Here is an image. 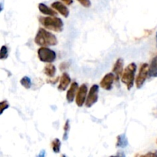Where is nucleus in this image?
Masks as SVG:
<instances>
[{
	"label": "nucleus",
	"instance_id": "1",
	"mask_svg": "<svg viewBox=\"0 0 157 157\" xmlns=\"http://www.w3.org/2000/svg\"><path fill=\"white\" fill-rule=\"evenodd\" d=\"M35 42L41 47L46 46H55L58 44L56 36L44 29L40 28L35 38Z\"/></svg>",
	"mask_w": 157,
	"mask_h": 157
},
{
	"label": "nucleus",
	"instance_id": "2",
	"mask_svg": "<svg viewBox=\"0 0 157 157\" xmlns=\"http://www.w3.org/2000/svg\"><path fill=\"white\" fill-rule=\"evenodd\" d=\"M39 21L45 29L56 32H62L63 27H64L63 21L58 17L41 16L39 17Z\"/></svg>",
	"mask_w": 157,
	"mask_h": 157
},
{
	"label": "nucleus",
	"instance_id": "3",
	"mask_svg": "<svg viewBox=\"0 0 157 157\" xmlns=\"http://www.w3.org/2000/svg\"><path fill=\"white\" fill-rule=\"evenodd\" d=\"M136 71V64L134 62H132L126 67L121 76V81L126 84L127 90H130L134 85Z\"/></svg>",
	"mask_w": 157,
	"mask_h": 157
},
{
	"label": "nucleus",
	"instance_id": "4",
	"mask_svg": "<svg viewBox=\"0 0 157 157\" xmlns=\"http://www.w3.org/2000/svg\"><path fill=\"white\" fill-rule=\"evenodd\" d=\"M38 57L42 62L51 64L55 61L57 55L55 51L47 47H41L38 50Z\"/></svg>",
	"mask_w": 157,
	"mask_h": 157
},
{
	"label": "nucleus",
	"instance_id": "5",
	"mask_svg": "<svg viewBox=\"0 0 157 157\" xmlns=\"http://www.w3.org/2000/svg\"><path fill=\"white\" fill-rule=\"evenodd\" d=\"M149 68H150V66H149L147 63H144L140 66L139 74H138L137 77H136V82H135L136 83V87L138 89L141 88L143 87L146 80L147 79V77L149 75Z\"/></svg>",
	"mask_w": 157,
	"mask_h": 157
},
{
	"label": "nucleus",
	"instance_id": "6",
	"mask_svg": "<svg viewBox=\"0 0 157 157\" xmlns=\"http://www.w3.org/2000/svg\"><path fill=\"white\" fill-rule=\"evenodd\" d=\"M98 91H99V86L98 84H94L89 90L88 95L85 102V106L87 107H91L98 101Z\"/></svg>",
	"mask_w": 157,
	"mask_h": 157
},
{
	"label": "nucleus",
	"instance_id": "7",
	"mask_svg": "<svg viewBox=\"0 0 157 157\" xmlns=\"http://www.w3.org/2000/svg\"><path fill=\"white\" fill-rule=\"evenodd\" d=\"M87 86L85 84H83L79 87L76 96V104L78 107H81L84 104H85L86 102V98H87Z\"/></svg>",
	"mask_w": 157,
	"mask_h": 157
},
{
	"label": "nucleus",
	"instance_id": "8",
	"mask_svg": "<svg viewBox=\"0 0 157 157\" xmlns=\"http://www.w3.org/2000/svg\"><path fill=\"white\" fill-rule=\"evenodd\" d=\"M115 78H116V77H115L113 73L107 74L102 78L101 83H100V85L104 90H110L112 89V87H113V84Z\"/></svg>",
	"mask_w": 157,
	"mask_h": 157
},
{
	"label": "nucleus",
	"instance_id": "9",
	"mask_svg": "<svg viewBox=\"0 0 157 157\" xmlns=\"http://www.w3.org/2000/svg\"><path fill=\"white\" fill-rule=\"evenodd\" d=\"M51 6H52V9L59 12V13L61 14L62 16H64V18H67V17L69 16V13H70L69 9H67V7L65 5H64L62 2H54L52 3Z\"/></svg>",
	"mask_w": 157,
	"mask_h": 157
},
{
	"label": "nucleus",
	"instance_id": "10",
	"mask_svg": "<svg viewBox=\"0 0 157 157\" xmlns=\"http://www.w3.org/2000/svg\"><path fill=\"white\" fill-rule=\"evenodd\" d=\"M79 89L78 87V84L77 82H73L71 85L70 88L67 91V94H66V99H67V102L72 103L74 101V99L75 98V95L78 93V90Z\"/></svg>",
	"mask_w": 157,
	"mask_h": 157
},
{
	"label": "nucleus",
	"instance_id": "11",
	"mask_svg": "<svg viewBox=\"0 0 157 157\" xmlns=\"http://www.w3.org/2000/svg\"><path fill=\"white\" fill-rule=\"evenodd\" d=\"M123 69H124V60L122 58H118L113 67V73L115 74L117 81L119 80L120 77L122 76L123 73H124Z\"/></svg>",
	"mask_w": 157,
	"mask_h": 157
},
{
	"label": "nucleus",
	"instance_id": "12",
	"mask_svg": "<svg viewBox=\"0 0 157 157\" xmlns=\"http://www.w3.org/2000/svg\"><path fill=\"white\" fill-rule=\"evenodd\" d=\"M71 84V78L69 76V75L67 73H63L61 75V78H60V84L58 85V89L60 91H64L67 88V87L69 86V84Z\"/></svg>",
	"mask_w": 157,
	"mask_h": 157
},
{
	"label": "nucleus",
	"instance_id": "13",
	"mask_svg": "<svg viewBox=\"0 0 157 157\" xmlns=\"http://www.w3.org/2000/svg\"><path fill=\"white\" fill-rule=\"evenodd\" d=\"M38 9H39L41 13L48 15V16H55L57 15V12H55V9L49 8L44 3H39L38 4Z\"/></svg>",
	"mask_w": 157,
	"mask_h": 157
},
{
	"label": "nucleus",
	"instance_id": "14",
	"mask_svg": "<svg viewBox=\"0 0 157 157\" xmlns=\"http://www.w3.org/2000/svg\"><path fill=\"white\" fill-rule=\"evenodd\" d=\"M149 75L153 78L157 77V56L154 57L152 60L149 68Z\"/></svg>",
	"mask_w": 157,
	"mask_h": 157
},
{
	"label": "nucleus",
	"instance_id": "15",
	"mask_svg": "<svg viewBox=\"0 0 157 157\" xmlns=\"http://www.w3.org/2000/svg\"><path fill=\"white\" fill-rule=\"evenodd\" d=\"M117 147L120 148H125L128 145V140L125 134H121L117 136Z\"/></svg>",
	"mask_w": 157,
	"mask_h": 157
},
{
	"label": "nucleus",
	"instance_id": "16",
	"mask_svg": "<svg viewBox=\"0 0 157 157\" xmlns=\"http://www.w3.org/2000/svg\"><path fill=\"white\" fill-rule=\"evenodd\" d=\"M44 73L49 78H53L56 73V67L52 64H48L44 68Z\"/></svg>",
	"mask_w": 157,
	"mask_h": 157
},
{
	"label": "nucleus",
	"instance_id": "17",
	"mask_svg": "<svg viewBox=\"0 0 157 157\" xmlns=\"http://www.w3.org/2000/svg\"><path fill=\"white\" fill-rule=\"evenodd\" d=\"M61 143L60 141V140L58 138L54 140L52 143V150L55 153H59L60 150H61Z\"/></svg>",
	"mask_w": 157,
	"mask_h": 157
},
{
	"label": "nucleus",
	"instance_id": "18",
	"mask_svg": "<svg viewBox=\"0 0 157 157\" xmlns=\"http://www.w3.org/2000/svg\"><path fill=\"white\" fill-rule=\"evenodd\" d=\"M20 84L22 85V87H24L25 88L29 89L32 86V81H31L30 78H29L28 76L23 77L22 78L20 81Z\"/></svg>",
	"mask_w": 157,
	"mask_h": 157
},
{
	"label": "nucleus",
	"instance_id": "19",
	"mask_svg": "<svg viewBox=\"0 0 157 157\" xmlns=\"http://www.w3.org/2000/svg\"><path fill=\"white\" fill-rule=\"evenodd\" d=\"M8 55H9V51H8L7 46L2 45L0 50V59L5 60L8 58Z\"/></svg>",
	"mask_w": 157,
	"mask_h": 157
},
{
	"label": "nucleus",
	"instance_id": "20",
	"mask_svg": "<svg viewBox=\"0 0 157 157\" xmlns=\"http://www.w3.org/2000/svg\"><path fill=\"white\" fill-rule=\"evenodd\" d=\"M9 102L7 101H2L0 103V107H1V111H0V114H2L4 110H6V109L9 108Z\"/></svg>",
	"mask_w": 157,
	"mask_h": 157
},
{
	"label": "nucleus",
	"instance_id": "21",
	"mask_svg": "<svg viewBox=\"0 0 157 157\" xmlns=\"http://www.w3.org/2000/svg\"><path fill=\"white\" fill-rule=\"evenodd\" d=\"M69 127H70V124H69V121L67 120L65 123V125L64 127V136H63V139L64 140H66L67 139V133H68V130H69Z\"/></svg>",
	"mask_w": 157,
	"mask_h": 157
},
{
	"label": "nucleus",
	"instance_id": "22",
	"mask_svg": "<svg viewBox=\"0 0 157 157\" xmlns=\"http://www.w3.org/2000/svg\"><path fill=\"white\" fill-rule=\"evenodd\" d=\"M81 6H83L85 8H90L91 6L90 0H77Z\"/></svg>",
	"mask_w": 157,
	"mask_h": 157
},
{
	"label": "nucleus",
	"instance_id": "23",
	"mask_svg": "<svg viewBox=\"0 0 157 157\" xmlns=\"http://www.w3.org/2000/svg\"><path fill=\"white\" fill-rule=\"evenodd\" d=\"M140 157H157V154L156 153L150 152V153H147L146 154L142 155V156H140Z\"/></svg>",
	"mask_w": 157,
	"mask_h": 157
},
{
	"label": "nucleus",
	"instance_id": "24",
	"mask_svg": "<svg viewBox=\"0 0 157 157\" xmlns=\"http://www.w3.org/2000/svg\"><path fill=\"white\" fill-rule=\"evenodd\" d=\"M110 157H126V156L125 154H124V152H118L117 155H115V156H111Z\"/></svg>",
	"mask_w": 157,
	"mask_h": 157
},
{
	"label": "nucleus",
	"instance_id": "25",
	"mask_svg": "<svg viewBox=\"0 0 157 157\" xmlns=\"http://www.w3.org/2000/svg\"><path fill=\"white\" fill-rule=\"evenodd\" d=\"M61 1L65 3L66 5H67V6H71L73 3V0H61Z\"/></svg>",
	"mask_w": 157,
	"mask_h": 157
},
{
	"label": "nucleus",
	"instance_id": "26",
	"mask_svg": "<svg viewBox=\"0 0 157 157\" xmlns=\"http://www.w3.org/2000/svg\"><path fill=\"white\" fill-rule=\"evenodd\" d=\"M36 157H45V150H42Z\"/></svg>",
	"mask_w": 157,
	"mask_h": 157
},
{
	"label": "nucleus",
	"instance_id": "27",
	"mask_svg": "<svg viewBox=\"0 0 157 157\" xmlns=\"http://www.w3.org/2000/svg\"><path fill=\"white\" fill-rule=\"evenodd\" d=\"M61 157H66V156H65V155H62V156H61Z\"/></svg>",
	"mask_w": 157,
	"mask_h": 157
},
{
	"label": "nucleus",
	"instance_id": "28",
	"mask_svg": "<svg viewBox=\"0 0 157 157\" xmlns=\"http://www.w3.org/2000/svg\"><path fill=\"white\" fill-rule=\"evenodd\" d=\"M156 43H157V32H156Z\"/></svg>",
	"mask_w": 157,
	"mask_h": 157
},
{
	"label": "nucleus",
	"instance_id": "29",
	"mask_svg": "<svg viewBox=\"0 0 157 157\" xmlns=\"http://www.w3.org/2000/svg\"><path fill=\"white\" fill-rule=\"evenodd\" d=\"M156 154H157V152H156Z\"/></svg>",
	"mask_w": 157,
	"mask_h": 157
}]
</instances>
